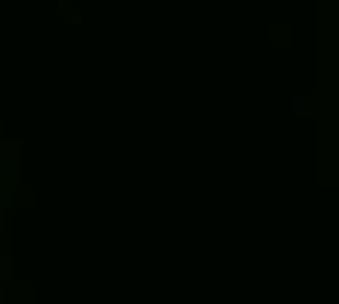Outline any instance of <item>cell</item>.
<instances>
[{
    "mask_svg": "<svg viewBox=\"0 0 339 304\" xmlns=\"http://www.w3.org/2000/svg\"><path fill=\"white\" fill-rule=\"evenodd\" d=\"M0 231H3V217H0Z\"/></svg>",
    "mask_w": 339,
    "mask_h": 304,
    "instance_id": "6da1fadb",
    "label": "cell"
},
{
    "mask_svg": "<svg viewBox=\"0 0 339 304\" xmlns=\"http://www.w3.org/2000/svg\"><path fill=\"white\" fill-rule=\"evenodd\" d=\"M0 295H3V287H0Z\"/></svg>",
    "mask_w": 339,
    "mask_h": 304,
    "instance_id": "7a4b0ae2",
    "label": "cell"
}]
</instances>
